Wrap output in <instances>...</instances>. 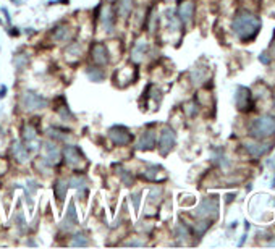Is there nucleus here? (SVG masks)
Wrapping results in <instances>:
<instances>
[{"label":"nucleus","mask_w":275,"mask_h":249,"mask_svg":"<svg viewBox=\"0 0 275 249\" xmlns=\"http://www.w3.org/2000/svg\"><path fill=\"white\" fill-rule=\"evenodd\" d=\"M232 30L238 36V39H242L243 42H250L260 31V20L258 15H254V13L242 10L233 18Z\"/></svg>","instance_id":"obj_1"},{"label":"nucleus","mask_w":275,"mask_h":249,"mask_svg":"<svg viewBox=\"0 0 275 249\" xmlns=\"http://www.w3.org/2000/svg\"><path fill=\"white\" fill-rule=\"evenodd\" d=\"M250 134L256 140H267L275 136V116L262 115L250 123Z\"/></svg>","instance_id":"obj_2"},{"label":"nucleus","mask_w":275,"mask_h":249,"mask_svg":"<svg viewBox=\"0 0 275 249\" xmlns=\"http://www.w3.org/2000/svg\"><path fill=\"white\" fill-rule=\"evenodd\" d=\"M22 106L24 107V110L28 112H32V110H40V108H46L49 106V100L46 98H42L40 94L38 92H32V91H26L22 98Z\"/></svg>","instance_id":"obj_3"},{"label":"nucleus","mask_w":275,"mask_h":249,"mask_svg":"<svg viewBox=\"0 0 275 249\" xmlns=\"http://www.w3.org/2000/svg\"><path fill=\"white\" fill-rule=\"evenodd\" d=\"M196 217L199 218H209V217H217V214H218V200L217 198L214 196H210V198H204L201 200V204L198 206V209H196Z\"/></svg>","instance_id":"obj_4"},{"label":"nucleus","mask_w":275,"mask_h":249,"mask_svg":"<svg viewBox=\"0 0 275 249\" xmlns=\"http://www.w3.org/2000/svg\"><path fill=\"white\" fill-rule=\"evenodd\" d=\"M175 142H176V136L174 133V130L168 128V126H165L162 130V133H160V138H159V150H160V154L167 156L168 152L174 149Z\"/></svg>","instance_id":"obj_5"},{"label":"nucleus","mask_w":275,"mask_h":249,"mask_svg":"<svg viewBox=\"0 0 275 249\" xmlns=\"http://www.w3.org/2000/svg\"><path fill=\"white\" fill-rule=\"evenodd\" d=\"M236 107L242 112H250L252 108V94L248 88L240 86L236 89Z\"/></svg>","instance_id":"obj_6"},{"label":"nucleus","mask_w":275,"mask_h":249,"mask_svg":"<svg viewBox=\"0 0 275 249\" xmlns=\"http://www.w3.org/2000/svg\"><path fill=\"white\" fill-rule=\"evenodd\" d=\"M244 149H246V152L251 157L259 158V157L266 156L267 152L272 149V144H269V142H258V141H248V142H244Z\"/></svg>","instance_id":"obj_7"},{"label":"nucleus","mask_w":275,"mask_h":249,"mask_svg":"<svg viewBox=\"0 0 275 249\" xmlns=\"http://www.w3.org/2000/svg\"><path fill=\"white\" fill-rule=\"evenodd\" d=\"M108 138L115 144H118V146H125V144L132 141L133 136L130 134V131L125 126H114V128L108 130Z\"/></svg>","instance_id":"obj_8"},{"label":"nucleus","mask_w":275,"mask_h":249,"mask_svg":"<svg viewBox=\"0 0 275 249\" xmlns=\"http://www.w3.org/2000/svg\"><path fill=\"white\" fill-rule=\"evenodd\" d=\"M58 158H60L58 148L55 146L54 142H46L44 144V158H42V160L47 162L49 165H54V164L58 162Z\"/></svg>","instance_id":"obj_9"},{"label":"nucleus","mask_w":275,"mask_h":249,"mask_svg":"<svg viewBox=\"0 0 275 249\" xmlns=\"http://www.w3.org/2000/svg\"><path fill=\"white\" fill-rule=\"evenodd\" d=\"M92 60L98 65H106L108 64V52L104 44H94L92 46Z\"/></svg>","instance_id":"obj_10"},{"label":"nucleus","mask_w":275,"mask_h":249,"mask_svg":"<svg viewBox=\"0 0 275 249\" xmlns=\"http://www.w3.org/2000/svg\"><path fill=\"white\" fill-rule=\"evenodd\" d=\"M192 15H194V4L184 2L180 5V8H178V16H180L183 23H190L192 20Z\"/></svg>","instance_id":"obj_11"},{"label":"nucleus","mask_w":275,"mask_h":249,"mask_svg":"<svg viewBox=\"0 0 275 249\" xmlns=\"http://www.w3.org/2000/svg\"><path fill=\"white\" fill-rule=\"evenodd\" d=\"M64 154L68 165H78L81 162V152L76 146H66Z\"/></svg>","instance_id":"obj_12"},{"label":"nucleus","mask_w":275,"mask_h":249,"mask_svg":"<svg viewBox=\"0 0 275 249\" xmlns=\"http://www.w3.org/2000/svg\"><path fill=\"white\" fill-rule=\"evenodd\" d=\"M154 146H156V134L152 131H144L141 136V141L138 142V149L149 150V149H154Z\"/></svg>","instance_id":"obj_13"},{"label":"nucleus","mask_w":275,"mask_h":249,"mask_svg":"<svg viewBox=\"0 0 275 249\" xmlns=\"http://www.w3.org/2000/svg\"><path fill=\"white\" fill-rule=\"evenodd\" d=\"M76 224H78V218H76V210H74V202H73V200H70L65 220H64V228H65V230H72V228Z\"/></svg>","instance_id":"obj_14"},{"label":"nucleus","mask_w":275,"mask_h":249,"mask_svg":"<svg viewBox=\"0 0 275 249\" xmlns=\"http://www.w3.org/2000/svg\"><path fill=\"white\" fill-rule=\"evenodd\" d=\"M13 154H15V158L18 162L24 164L28 160V157H30V152H28V149L23 146L22 142H13Z\"/></svg>","instance_id":"obj_15"},{"label":"nucleus","mask_w":275,"mask_h":249,"mask_svg":"<svg viewBox=\"0 0 275 249\" xmlns=\"http://www.w3.org/2000/svg\"><path fill=\"white\" fill-rule=\"evenodd\" d=\"M86 184H88L86 176H84V175H80V174L73 175L70 180H68V186H72V188H76V190H80L81 192L86 190Z\"/></svg>","instance_id":"obj_16"},{"label":"nucleus","mask_w":275,"mask_h":249,"mask_svg":"<svg viewBox=\"0 0 275 249\" xmlns=\"http://www.w3.org/2000/svg\"><path fill=\"white\" fill-rule=\"evenodd\" d=\"M66 190H68V183L65 180H57L54 184V192H55V198L58 200H64V198L66 196Z\"/></svg>","instance_id":"obj_17"},{"label":"nucleus","mask_w":275,"mask_h":249,"mask_svg":"<svg viewBox=\"0 0 275 249\" xmlns=\"http://www.w3.org/2000/svg\"><path fill=\"white\" fill-rule=\"evenodd\" d=\"M133 0H118V13L122 16H126L132 12Z\"/></svg>","instance_id":"obj_18"},{"label":"nucleus","mask_w":275,"mask_h":249,"mask_svg":"<svg viewBox=\"0 0 275 249\" xmlns=\"http://www.w3.org/2000/svg\"><path fill=\"white\" fill-rule=\"evenodd\" d=\"M68 34H70V31H68L66 26H58V28H55V31H54V39L55 40H66Z\"/></svg>","instance_id":"obj_19"},{"label":"nucleus","mask_w":275,"mask_h":249,"mask_svg":"<svg viewBox=\"0 0 275 249\" xmlns=\"http://www.w3.org/2000/svg\"><path fill=\"white\" fill-rule=\"evenodd\" d=\"M144 52H146V44H144V42L138 44V46L134 47V49H133V60L140 62V60L142 58Z\"/></svg>","instance_id":"obj_20"},{"label":"nucleus","mask_w":275,"mask_h":249,"mask_svg":"<svg viewBox=\"0 0 275 249\" xmlns=\"http://www.w3.org/2000/svg\"><path fill=\"white\" fill-rule=\"evenodd\" d=\"M88 76H89V78H91L92 81L99 82V81H102V78H104V72H100L99 68H92V70L88 72Z\"/></svg>","instance_id":"obj_21"},{"label":"nucleus","mask_w":275,"mask_h":249,"mask_svg":"<svg viewBox=\"0 0 275 249\" xmlns=\"http://www.w3.org/2000/svg\"><path fill=\"white\" fill-rule=\"evenodd\" d=\"M24 141L30 144V142H32L34 140H36V131H34V128L32 126H26L24 128Z\"/></svg>","instance_id":"obj_22"},{"label":"nucleus","mask_w":275,"mask_h":249,"mask_svg":"<svg viewBox=\"0 0 275 249\" xmlns=\"http://www.w3.org/2000/svg\"><path fill=\"white\" fill-rule=\"evenodd\" d=\"M88 244H89V241L84 238V234L82 233H78L72 241V246H88Z\"/></svg>","instance_id":"obj_23"},{"label":"nucleus","mask_w":275,"mask_h":249,"mask_svg":"<svg viewBox=\"0 0 275 249\" xmlns=\"http://www.w3.org/2000/svg\"><path fill=\"white\" fill-rule=\"evenodd\" d=\"M209 226H210V222H208V220H204V222H198L194 228H196V233H198V234H204L206 230H208Z\"/></svg>","instance_id":"obj_24"},{"label":"nucleus","mask_w":275,"mask_h":249,"mask_svg":"<svg viewBox=\"0 0 275 249\" xmlns=\"http://www.w3.org/2000/svg\"><path fill=\"white\" fill-rule=\"evenodd\" d=\"M144 176L148 180H154L157 176V167H149L148 170H144Z\"/></svg>","instance_id":"obj_25"},{"label":"nucleus","mask_w":275,"mask_h":249,"mask_svg":"<svg viewBox=\"0 0 275 249\" xmlns=\"http://www.w3.org/2000/svg\"><path fill=\"white\" fill-rule=\"evenodd\" d=\"M49 136L55 138V140H65V134H62V131H58L57 128H50L49 130Z\"/></svg>","instance_id":"obj_26"},{"label":"nucleus","mask_w":275,"mask_h":249,"mask_svg":"<svg viewBox=\"0 0 275 249\" xmlns=\"http://www.w3.org/2000/svg\"><path fill=\"white\" fill-rule=\"evenodd\" d=\"M122 180L125 184H132L133 183V175L132 174H122Z\"/></svg>","instance_id":"obj_27"},{"label":"nucleus","mask_w":275,"mask_h":249,"mask_svg":"<svg viewBox=\"0 0 275 249\" xmlns=\"http://www.w3.org/2000/svg\"><path fill=\"white\" fill-rule=\"evenodd\" d=\"M132 198H133V200H134V209L138 210V209H140V198H141V192H136V194H133Z\"/></svg>","instance_id":"obj_28"},{"label":"nucleus","mask_w":275,"mask_h":249,"mask_svg":"<svg viewBox=\"0 0 275 249\" xmlns=\"http://www.w3.org/2000/svg\"><path fill=\"white\" fill-rule=\"evenodd\" d=\"M5 92H6V88H2V89H0V98H4Z\"/></svg>","instance_id":"obj_29"},{"label":"nucleus","mask_w":275,"mask_h":249,"mask_svg":"<svg viewBox=\"0 0 275 249\" xmlns=\"http://www.w3.org/2000/svg\"><path fill=\"white\" fill-rule=\"evenodd\" d=\"M12 2H15L16 5H22V4H23V0H12Z\"/></svg>","instance_id":"obj_30"},{"label":"nucleus","mask_w":275,"mask_h":249,"mask_svg":"<svg viewBox=\"0 0 275 249\" xmlns=\"http://www.w3.org/2000/svg\"><path fill=\"white\" fill-rule=\"evenodd\" d=\"M267 246H275V240L269 241V243H267Z\"/></svg>","instance_id":"obj_31"},{"label":"nucleus","mask_w":275,"mask_h":249,"mask_svg":"<svg viewBox=\"0 0 275 249\" xmlns=\"http://www.w3.org/2000/svg\"><path fill=\"white\" fill-rule=\"evenodd\" d=\"M274 107H275V96H274Z\"/></svg>","instance_id":"obj_32"}]
</instances>
